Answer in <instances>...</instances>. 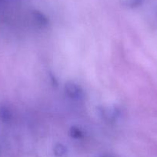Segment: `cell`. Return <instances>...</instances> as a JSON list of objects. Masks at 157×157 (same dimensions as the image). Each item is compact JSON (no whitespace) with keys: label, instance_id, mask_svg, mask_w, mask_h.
I'll return each instance as SVG.
<instances>
[{"label":"cell","instance_id":"cell-2","mask_svg":"<svg viewBox=\"0 0 157 157\" xmlns=\"http://www.w3.org/2000/svg\"><path fill=\"white\" fill-rule=\"evenodd\" d=\"M100 112L104 119L108 121H114L116 119V117L118 116V110L115 108L103 107L102 110H100Z\"/></svg>","mask_w":157,"mask_h":157},{"label":"cell","instance_id":"cell-3","mask_svg":"<svg viewBox=\"0 0 157 157\" xmlns=\"http://www.w3.org/2000/svg\"><path fill=\"white\" fill-rule=\"evenodd\" d=\"M12 111L6 105L0 107V119L4 122H8L12 118Z\"/></svg>","mask_w":157,"mask_h":157},{"label":"cell","instance_id":"cell-6","mask_svg":"<svg viewBox=\"0 0 157 157\" xmlns=\"http://www.w3.org/2000/svg\"><path fill=\"white\" fill-rule=\"evenodd\" d=\"M69 134L74 139H81L84 136V133L82 131L81 129L77 127H72L69 130Z\"/></svg>","mask_w":157,"mask_h":157},{"label":"cell","instance_id":"cell-4","mask_svg":"<svg viewBox=\"0 0 157 157\" xmlns=\"http://www.w3.org/2000/svg\"><path fill=\"white\" fill-rule=\"evenodd\" d=\"M33 18L35 19V22L37 23V25H38L41 27H44V26H46L48 25L47 18L43 14L40 13V12H34Z\"/></svg>","mask_w":157,"mask_h":157},{"label":"cell","instance_id":"cell-7","mask_svg":"<svg viewBox=\"0 0 157 157\" xmlns=\"http://www.w3.org/2000/svg\"><path fill=\"white\" fill-rule=\"evenodd\" d=\"M0 2H1V0H0Z\"/></svg>","mask_w":157,"mask_h":157},{"label":"cell","instance_id":"cell-1","mask_svg":"<svg viewBox=\"0 0 157 157\" xmlns=\"http://www.w3.org/2000/svg\"><path fill=\"white\" fill-rule=\"evenodd\" d=\"M65 91L69 98L75 101H80L84 98V91L82 87L74 82L66 83Z\"/></svg>","mask_w":157,"mask_h":157},{"label":"cell","instance_id":"cell-5","mask_svg":"<svg viewBox=\"0 0 157 157\" xmlns=\"http://www.w3.org/2000/svg\"><path fill=\"white\" fill-rule=\"evenodd\" d=\"M54 154L56 157H63L67 153V148L62 144H57L53 149Z\"/></svg>","mask_w":157,"mask_h":157}]
</instances>
